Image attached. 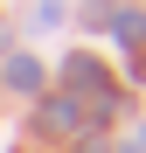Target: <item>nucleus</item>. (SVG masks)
<instances>
[{
    "label": "nucleus",
    "mask_w": 146,
    "mask_h": 153,
    "mask_svg": "<svg viewBox=\"0 0 146 153\" xmlns=\"http://www.w3.org/2000/svg\"><path fill=\"white\" fill-rule=\"evenodd\" d=\"M7 76H14V91H42V63H28V56H21Z\"/></svg>",
    "instance_id": "1"
},
{
    "label": "nucleus",
    "mask_w": 146,
    "mask_h": 153,
    "mask_svg": "<svg viewBox=\"0 0 146 153\" xmlns=\"http://www.w3.org/2000/svg\"><path fill=\"white\" fill-rule=\"evenodd\" d=\"M49 125H56V132H70V125H77V105H70V97H56V105H49Z\"/></svg>",
    "instance_id": "2"
},
{
    "label": "nucleus",
    "mask_w": 146,
    "mask_h": 153,
    "mask_svg": "<svg viewBox=\"0 0 146 153\" xmlns=\"http://www.w3.org/2000/svg\"><path fill=\"white\" fill-rule=\"evenodd\" d=\"M146 35V14H118V42H139Z\"/></svg>",
    "instance_id": "3"
},
{
    "label": "nucleus",
    "mask_w": 146,
    "mask_h": 153,
    "mask_svg": "<svg viewBox=\"0 0 146 153\" xmlns=\"http://www.w3.org/2000/svg\"><path fill=\"white\" fill-rule=\"evenodd\" d=\"M125 153H146V125H139V132H132V146H125Z\"/></svg>",
    "instance_id": "4"
}]
</instances>
